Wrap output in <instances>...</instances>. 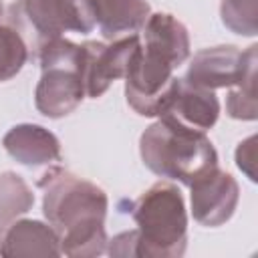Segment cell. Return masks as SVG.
<instances>
[{"label": "cell", "instance_id": "obj_1", "mask_svg": "<svg viewBox=\"0 0 258 258\" xmlns=\"http://www.w3.org/2000/svg\"><path fill=\"white\" fill-rule=\"evenodd\" d=\"M38 187L42 189V214L58 236L60 254L71 258L101 256L107 250V194L58 163L40 175Z\"/></svg>", "mask_w": 258, "mask_h": 258}, {"label": "cell", "instance_id": "obj_2", "mask_svg": "<svg viewBox=\"0 0 258 258\" xmlns=\"http://www.w3.org/2000/svg\"><path fill=\"white\" fill-rule=\"evenodd\" d=\"M139 153L149 171L185 185L218 165V151L204 131L163 117L141 133Z\"/></svg>", "mask_w": 258, "mask_h": 258}, {"label": "cell", "instance_id": "obj_3", "mask_svg": "<svg viewBox=\"0 0 258 258\" xmlns=\"http://www.w3.org/2000/svg\"><path fill=\"white\" fill-rule=\"evenodd\" d=\"M137 224V258H179L187 248V212L177 185L157 181L129 204Z\"/></svg>", "mask_w": 258, "mask_h": 258}, {"label": "cell", "instance_id": "obj_4", "mask_svg": "<svg viewBox=\"0 0 258 258\" xmlns=\"http://www.w3.org/2000/svg\"><path fill=\"white\" fill-rule=\"evenodd\" d=\"M40 79L34 89V105L48 119L73 113L85 95V50L67 38H54L38 50Z\"/></svg>", "mask_w": 258, "mask_h": 258}, {"label": "cell", "instance_id": "obj_5", "mask_svg": "<svg viewBox=\"0 0 258 258\" xmlns=\"http://www.w3.org/2000/svg\"><path fill=\"white\" fill-rule=\"evenodd\" d=\"M8 24L38 52L69 30L89 34L95 18L89 0H16L8 8Z\"/></svg>", "mask_w": 258, "mask_h": 258}, {"label": "cell", "instance_id": "obj_6", "mask_svg": "<svg viewBox=\"0 0 258 258\" xmlns=\"http://www.w3.org/2000/svg\"><path fill=\"white\" fill-rule=\"evenodd\" d=\"M175 69L165 54L139 44L125 73L127 105L141 117H159L169 99Z\"/></svg>", "mask_w": 258, "mask_h": 258}, {"label": "cell", "instance_id": "obj_7", "mask_svg": "<svg viewBox=\"0 0 258 258\" xmlns=\"http://www.w3.org/2000/svg\"><path fill=\"white\" fill-rule=\"evenodd\" d=\"M254 58H258V44H250L246 50H240L234 44L202 48L194 54L183 79L210 91L230 89L242 79L246 67Z\"/></svg>", "mask_w": 258, "mask_h": 258}, {"label": "cell", "instance_id": "obj_8", "mask_svg": "<svg viewBox=\"0 0 258 258\" xmlns=\"http://www.w3.org/2000/svg\"><path fill=\"white\" fill-rule=\"evenodd\" d=\"M139 34H129L125 38L111 40V44H103L97 40L83 42L85 50V95L91 99H99L117 79L125 77L131 56L139 48Z\"/></svg>", "mask_w": 258, "mask_h": 258}, {"label": "cell", "instance_id": "obj_9", "mask_svg": "<svg viewBox=\"0 0 258 258\" xmlns=\"http://www.w3.org/2000/svg\"><path fill=\"white\" fill-rule=\"evenodd\" d=\"M191 216L198 224L206 228H216L226 224L240 202L238 181L218 165L189 183Z\"/></svg>", "mask_w": 258, "mask_h": 258}, {"label": "cell", "instance_id": "obj_10", "mask_svg": "<svg viewBox=\"0 0 258 258\" xmlns=\"http://www.w3.org/2000/svg\"><path fill=\"white\" fill-rule=\"evenodd\" d=\"M159 117L206 133L216 125L220 117V101L216 91L196 87L185 79L175 77L169 99Z\"/></svg>", "mask_w": 258, "mask_h": 258}, {"label": "cell", "instance_id": "obj_11", "mask_svg": "<svg viewBox=\"0 0 258 258\" xmlns=\"http://www.w3.org/2000/svg\"><path fill=\"white\" fill-rule=\"evenodd\" d=\"M2 145L6 153L26 167H50L60 161V141L58 137L36 123H20L10 127Z\"/></svg>", "mask_w": 258, "mask_h": 258}, {"label": "cell", "instance_id": "obj_12", "mask_svg": "<svg viewBox=\"0 0 258 258\" xmlns=\"http://www.w3.org/2000/svg\"><path fill=\"white\" fill-rule=\"evenodd\" d=\"M0 256H60L58 236L40 220H12L0 226Z\"/></svg>", "mask_w": 258, "mask_h": 258}, {"label": "cell", "instance_id": "obj_13", "mask_svg": "<svg viewBox=\"0 0 258 258\" xmlns=\"http://www.w3.org/2000/svg\"><path fill=\"white\" fill-rule=\"evenodd\" d=\"M89 4L95 24L109 40L129 32L135 34L151 14V6L145 0H89Z\"/></svg>", "mask_w": 258, "mask_h": 258}, {"label": "cell", "instance_id": "obj_14", "mask_svg": "<svg viewBox=\"0 0 258 258\" xmlns=\"http://www.w3.org/2000/svg\"><path fill=\"white\" fill-rule=\"evenodd\" d=\"M143 44L171 58L175 67L189 56V32L183 22L167 12L149 14L143 24Z\"/></svg>", "mask_w": 258, "mask_h": 258}, {"label": "cell", "instance_id": "obj_15", "mask_svg": "<svg viewBox=\"0 0 258 258\" xmlns=\"http://www.w3.org/2000/svg\"><path fill=\"white\" fill-rule=\"evenodd\" d=\"M34 206V194L22 175L14 171L0 173V226L30 212Z\"/></svg>", "mask_w": 258, "mask_h": 258}, {"label": "cell", "instance_id": "obj_16", "mask_svg": "<svg viewBox=\"0 0 258 258\" xmlns=\"http://www.w3.org/2000/svg\"><path fill=\"white\" fill-rule=\"evenodd\" d=\"M256 62L258 58H254L242 79L230 87L228 99H226V111L232 119H240V121H254L258 117V105H256Z\"/></svg>", "mask_w": 258, "mask_h": 258}, {"label": "cell", "instance_id": "obj_17", "mask_svg": "<svg viewBox=\"0 0 258 258\" xmlns=\"http://www.w3.org/2000/svg\"><path fill=\"white\" fill-rule=\"evenodd\" d=\"M26 60L28 46L24 38L10 24H0V83L16 77Z\"/></svg>", "mask_w": 258, "mask_h": 258}, {"label": "cell", "instance_id": "obj_18", "mask_svg": "<svg viewBox=\"0 0 258 258\" xmlns=\"http://www.w3.org/2000/svg\"><path fill=\"white\" fill-rule=\"evenodd\" d=\"M222 24L240 36L258 34V0H222Z\"/></svg>", "mask_w": 258, "mask_h": 258}, {"label": "cell", "instance_id": "obj_19", "mask_svg": "<svg viewBox=\"0 0 258 258\" xmlns=\"http://www.w3.org/2000/svg\"><path fill=\"white\" fill-rule=\"evenodd\" d=\"M105 252L115 258H137V228L121 232L111 240H107Z\"/></svg>", "mask_w": 258, "mask_h": 258}, {"label": "cell", "instance_id": "obj_20", "mask_svg": "<svg viewBox=\"0 0 258 258\" xmlns=\"http://www.w3.org/2000/svg\"><path fill=\"white\" fill-rule=\"evenodd\" d=\"M254 163H256V135H250L236 149V165L250 177V181H256Z\"/></svg>", "mask_w": 258, "mask_h": 258}, {"label": "cell", "instance_id": "obj_21", "mask_svg": "<svg viewBox=\"0 0 258 258\" xmlns=\"http://www.w3.org/2000/svg\"><path fill=\"white\" fill-rule=\"evenodd\" d=\"M2 12H4V6H2V0H0V16H2Z\"/></svg>", "mask_w": 258, "mask_h": 258}]
</instances>
